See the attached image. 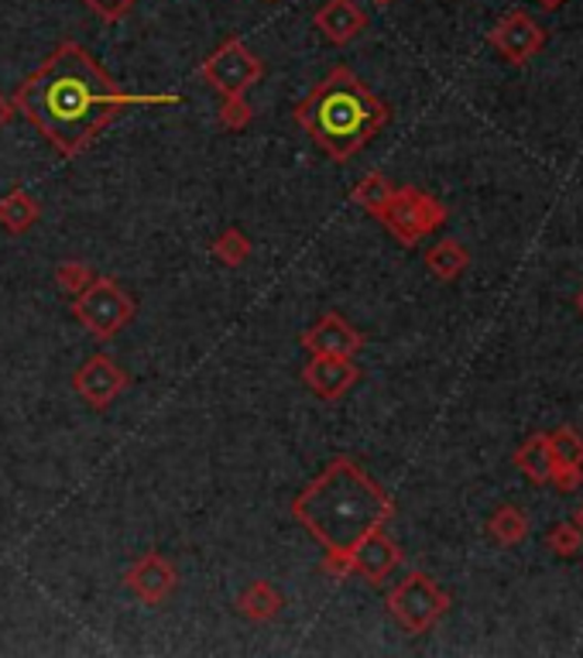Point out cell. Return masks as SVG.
<instances>
[{
    "instance_id": "cell-5",
    "label": "cell",
    "mask_w": 583,
    "mask_h": 658,
    "mask_svg": "<svg viewBox=\"0 0 583 658\" xmlns=\"http://www.w3.org/2000/svg\"><path fill=\"white\" fill-rule=\"evenodd\" d=\"M450 611V593L426 573H408L388 593V614H392L408 635H429Z\"/></svg>"
},
{
    "instance_id": "cell-33",
    "label": "cell",
    "mask_w": 583,
    "mask_h": 658,
    "mask_svg": "<svg viewBox=\"0 0 583 658\" xmlns=\"http://www.w3.org/2000/svg\"><path fill=\"white\" fill-rule=\"evenodd\" d=\"M378 8H388V4H395V0H374Z\"/></svg>"
},
{
    "instance_id": "cell-4",
    "label": "cell",
    "mask_w": 583,
    "mask_h": 658,
    "mask_svg": "<svg viewBox=\"0 0 583 658\" xmlns=\"http://www.w3.org/2000/svg\"><path fill=\"white\" fill-rule=\"evenodd\" d=\"M72 316L97 343H106L134 320V299L110 275H97L87 289L72 295Z\"/></svg>"
},
{
    "instance_id": "cell-7",
    "label": "cell",
    "mask_w": 583,
    "mask_h": 658,
    "mask_svg": "<svg viewBox=\"0 0 583 658\" xmlns=\"http://www.w3.org/2000/svg\"><path fill=\"white\" fill-rule=\"evenodd\" d=\"M200 76L220 97H244L251 86L265 79V63L234 35L227 42H220L200 63Z\"/></svg>"
},
{
    "instance_id": "cell-3",
    "label": "cell",
    "mask_w": 583,
    "mask_h": 658,
    "mask_svg": "<svg viewBox=\"0 0 583 658\" xmlns=\"http://www.w3.org/2000/svg\"><path fill=\"white\" fill-rule=\"evenodd\" d=\"M295 124L333 161H350L392 121V107L378 100L350 66H333L295 103Z\"/></svg>"
},
{
    "instance_id": "cell-32",
    "label": "cell",
    "mask_w": 583,
    "mask_h": 658,
    "mask_svg": "<svg viewBox=\"0 0 583 658\" xmlns=\"http://www.w3.org/2000/svg\"><path fill=\"white\" fill-rule=\"evenodd\" d=\"M573 305H576V312H580V316H583V289L576 292V299H573Z\"/></svg>"
},
{
    "instance_id": "cell-15",
    "label": "cell",
    "mask_w": 583,
    "mask_h": 658,
    "mask_svg": "<svg viewBox=\"0 0 583 658\" xmlns=\"http://www.w3.org/2000/svg\"><path fill=\"white\" fill-rule=\"evenodd\" d=\"M38 220H42V203L27 189L14 186L4 199H0V231L4 234L21 237L32 231Z\"/></svg>"
},
{
    "instance_id": "cell-13",
    "label": "cell",
    "mask_w": 583,
    "mask_h": 658,
    "mask_svg": "<svg viewBox=\"0 0 583 658\" xmlns=\"http://www.w3.org/2000/svg\"><path fill=\"white\" fill-rule=\"evenodd\" d=\"M399 562H402V549L384 528H374L371 535H365L357 542V549L350 553L354 577L368 580L371 587L384 583L388 573H395V569H399Z\"/></svg>"
},
{
    "instance_id": "cell-11",
    "label": "cell",
    "mask_w": 583,
    "mask_h": 658,
    "mask_svg": "<svg viewBox=\"0 0 583 658\" xmlns=\"http://www.w3.org/2000/svg\"><path fill=\"white\" fill-rule=\"evenodd\" d=\"M360 381V367L354 357H329V354H313L302 367V384L310 388L319 402H340V398Z\"/></svg>"
},
{
    "instance_id": "cell-21",
    "label": "cell",
    "mask_w": 583,
    "mask_h": 658,
    "mask_svg": "<svg viewBox=\"0 0 583 658\" xmlns=\"http://www.w3.org/2000/svg\"><path fill=\"white\" fill-rule=\"evenodd\" d=\"M210 250L224 268H240L247 257H251V241H247V234L240 231V226H227V231L213 241Z\"/></svg>"
},
{
    "instance_id": "cell-17",
    "label": "cell",
    "mask_w": 583,
    "mask_h": 658,
    "mask_svg": "<svg viewBox=\"0 0 583 658\" xmlns=\"http://www.w3.org/2000/svg\"><path fill=\"white\" fill-rule=\"evenodd\" d=\"M285 607V596L274 590L268 580H255L251 587H244L240 596H237V611L247 617V621H258V624H268L282 614Z\"/></svg>"
},
{
    "instance_id": "cell-31",
    "label": "cell",
    "mask_w": 583,
    "mask_h": 658,
    "mask_svg": "<svg viewBox=\"0 0 583 658\" xmlns=\"http://www.w3.org/2000/svg\"><path fill=\"white\" fill-rule=\"evenodd\" d=\"M573 522H576V528H580V532H583V504H580V508H576V514H573Z\"/></svg>"
},
{
    "instance_id": "cell-27",
    "label": "cell",
    "mask_w": 583,
    "mask_h": 658,
    "mask_svg": "<svg viewBox=\"0 0 583 658\" xmlns=\"http://www.w3.org/2000/svg\"><path fill=\"white\" fill-rule=\"evenodd\" d=\"M97 18H103L106 24H114V21H124L131 11H134V4L137 0H82Z\"/></svg>"
},
{
    "instance_id": "cell-34",
    "label": "cell",
    "mask_w": 583,
    "mask_h": 658,
    "mask_svg": "<svg viewBox=\"0 0 583 658\" xmlns=\"http://www.w3.org/2000/svg\"><path fill=\"white\" fill-rule=\"evenodd\" d=\"M265 4H279V0H265Z\"/></svg>"
},
{
    "instance_id": "cell-26",
    "label": "cell",
    "mask_w": 583,
    "mask_h": 658,
    "mask_svg": "<svg viewBox=\"0 0 583 658\" xmlns=\"http://www.w3.org/2000/svg\"><path fill=\"white\" fill-rule=\"evenodd\" d=\"M549 483L563 494H573L583 488V467L576 464H552V473H549Z\"/></svg>"
},
{
    "instance_id": "cell-10",
    "label": "cell",
    "mask_w": 583,
    "mask_h": 658,
    "mask_svg": "<svg viewBox=\"0 0 583 658\" xmlns=\"http://www.w3.org/2000/svg\"><path fill=\"white\" fill-rule=\"evenodd\" d=\"M124 587L142 600L148 607H158L165 604L176 587H179V569L176 562H169L161 553H145L142 559H134L127 569H124Z\"/></svg>"
},
{
    "instance_id": "cell-19",
    "label": "cell",
    "mask_w": 583,
    "mask_h": 658,
    "mask_svg": "<svg viewBox=\"0 0 583 658\" xmlns=\"http://www.w3.org/2000/svg\"><path fill=\"white\" fill-rule=\"evenodd\" d=\"M487 535L497 546H518L529 535V518H525V511L518 504H502L487 518Z\"/></svg>"
},
{
    "instance_id": "cell-25",
    "label": "cell",
    "mask_w": 583,
    "mask_h": 658,
    "mask_svg": "<svg viewBox=\"0 0 583 658\" xmlns=\"http://www.w3.org/2000/svg\"><path fill=\"white\" fill-rule=\"evenodd\" d=\"M546 546H549V553H557V556H576L580 553V546H583V532L576 528V522H560V525H552V532L546 535Z\"/></svg>"
},
{
    "instance_id": "cell-12",
    "label": "cell",
    "mask_w": 583,
    "mask_h": 658,
    "mask_svg": "<svg viewBox=\"0 0 583 658\" xmlns=\"http://www.w3.org/2000/svg\"><path fill=\"white\" fill-rule=\"evenodd\" d=\"M299 343L310 354H329V357H357L365 350V333L354 330L340 312H323V316L299 336Z\"/></svg>"
},
{
    "instance_id": "cell-18",
    "label": "cell",
    "mask_w": 583,
    "mask_h": 658,
    "mask_svg": "<svg viewBox=\"0 0 583 658\" xmlns=\"http://www.w3.org/2000/svg\"><path fill=\"white\" fill-rule=\"evenodd\" d=\"M552 464L557 460H552V449H549V433H536L515 449V467L532 483H549Z\"/></svg>"
},
{
    "instance_id": "cell-16",
    "label": "cell",
    "mask_w": 583,
    "mask_h": 658,
    "mask_svg": "<svg viewBox=\"0 0 583 658\" xmlns=\"http://www.w3.org/2000/svg\"><path fill=\"white\" fill-rule=\"evenodd\" d=\"M423 261H426V271L436 281H457L470 268V250L457 237H442L426 250Z\"/></svg>"
},
{
    "instance_id": "cell-20",
    "label": "cell",
    "mask_w": 583,
    "mask_h": 658,
    "mask_svg": "<svg viewBox=\"0 0 583 658\" xmlns=\"http://www.w3.org/2000/svg\"><path fill=\"white\" fill-rule=\"evenodd\" d=\"M392 196H395V186L388 182V176H381V171H368V176L350 189L354 203L360 210H368L371 216H381L384 207L392 203Z\"/></svg>"
},
{
    "instance_id": "cell-23",
    "label": "cell",
    "mask_w": 583,
    "mask_h": 658,
    "mask_svg": "<svg viewBox=\"0 0 583 658\" xmlns=\"http://www.w3.org/2000/svg\"><path fill=\"white\" fill-rule=\"evenodd\" d=\"M52 278H55V285H59L63 292L79 295V292L87 289V285L97 278V271H93L87 261H63V265H55Z\"/></svg>"
},
{
    "instance_id": "cell-30",
    "label": "cell",
    "mask_w": 583,
    "mask_h": 658,
    "mask_svg": "<svg viewBox=\"0 0 583 658\" xmlns=\"http://www.w3.org/2000/svg\"><path fill=\"white\" fill-rule=\"evenodd\" d=\"M563 4H567V0H539V8H542V11H560Z\"/></svg>"
},
{
    "instance_id": "cell-29",
    "label": "cell",
    "mask_w": 583,
    "mask_h": 658,
    "mask_svg": "<svg viewBox=\"0 0 583 658\" xmlns=\"http://www.w3.org/2000/svg\"><path fill=\"white\" fill-rule=\"evenodd\" d=\"M11 118H14V103H11L4 93H0V131H4V127L11 124Z\"/></svg>"
},
{
    "instance_id": "cell-28",
    "label": "cell",
    "mask_w": 583,
    "mask_h": 658,
    "mask_svg": "<svg viewBox=\"0 0 583 658\" xmlns=\"http://www.w3.org/2000/svg\"><path fill=\"white\" fill-rule=\"evenodd\" d=\"M323 573H326V577H333V580H347V577H354V569H350V556L326 553V556H323Z\"/></svg>"
},
{
    "instance_id": "cell-14",
    "label": "cell",
    "mask_w": 583,
    "mask_h": 658,
    "mask_svg": "<svg viewBox=\"0 0 583 658\" xmlns=\"http://www.w3.org/2000/svg\"><path fill=\"white\" fill-rule=\"evenodd\" d=\"M313 24L329 45H350L354 38L368 32L371 18L357 0H326V4L313 14Z\"/></svg>"
},
{
    "instance_id": "cell-8",
    "label": "cell",
    "mask_w": 583,
    "mask_h": 658,
    "mask_svg": "<svg viewBox=\"0 0 583 658\" xmlns=\"http://www.w3.org/2000/svg\"><path fill=\"white\" fill-rule=\"evenodd\" d=\"M131 388V375L106 354H93L87 357L72 375V391L87 402L90 409L103 412L117 402V398Z\"/></svg>"
},
{
    "instance_id": "cell-1",
    "label": "cell",
    "mask_w": 583,
    "mask_h": 658,
    "mask_svg": "<svg viewBox=\"0 0 583 658\" xmlns=\"http://www.w3.org/2000/svg\"><path fill=\"white\" fill-rule=\"evenodd\" d=\"M11 103L14 113H21L63 158H76L93 148L97 137L127 107L182 103V97L127 93L121 82L106 76V69L87 48L76 42H63L32 76L21 79Z\"/></svg>"
},
{
    "instance_id": "cell-24",
    "label": "cell",
    "mask_w": 583,
    "mask_h": 658,
    "mask_svg": "<svg viewBox=\"0 0 583 658\" xmlns=\"http://www.w3.org/2000/svg\"><path fill=\"white\" fill-rule=\"evenodd\" d=\"M255 121V110L244 97H220V110H216V124L224 131H244Z\"/></svg>"
},
{
    "instance_id": "cell-9",
    "label": "cell",
    "mask_w": 583,
    "mask_h": 658,
    "mask_svg": "<svg viewBox=\"0 0 583 658\" xmlns=\"http://www.w3.org/2000/svg\"><path fill=\"white\" fill-rule=\"evenodd\" d=\"M487 42L502 52L512 66H525L546 48V32L539 27V21H532L525 11H508L487 32Z\"/></svg>"
},
{
    "instance_id": "cell-22",
    "label": "cell",
    "mask_w": 583,
    "mask_h": 658,
    "mask_svg": "<svg viewBox=\"0 0 583 658\" xmlns=\"http://www.w3.org/2000/svg\"><path fill=\"white\" fill-rule=\"evenodd\" d=\"M549 449L557 464H576L583 467V436L576 433L573 425H560L549 433Z\"/></svg>"
},
{
    "instance_id": "cell-2",
    "label": "cell",
    "mask_w": 583,
    "mask_h": 658,
    "mask_svg": "<svg viewBox=\"0 0 583 658\" xmlns=\"http://www.w3.org/2000/svg\"><path fill=\"white\" fill-rule=\"evenodd\" d=\"M289 511L326 553L350 556L360 538L395 518V501L365 467L337 456L292 498Z\"/></svg>"
},
{
    "instance_id": "cell-6",
    "label": "cell",
    "mask_w": 583,
    "mask_h": 658,
    "mask_svg": "<svg viewBox=\"0 0 583 658\" xmlns=\"http://www.w3.org/2000/svg\"><path fill=\"white\" fill-rule=\"evenodd\" d=\"M378 220L402 247H415L447 223V207H442L436 196H429L426 189L402 186V189H395L392 203L384 207V213Z\"/></svg>"
}]
</instances>
